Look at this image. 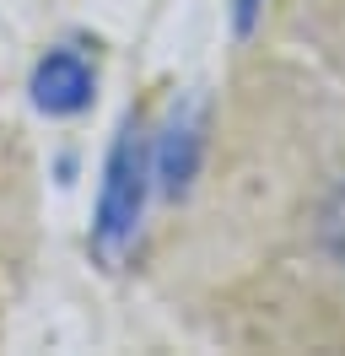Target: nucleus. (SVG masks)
Returning a JSON list of instances; mask_svg holds the SVG:
<instances>
[{
    "label": "nucleus",
    "instance_id": "obj_1",
    "mask_svg": "<svg viewBox=\"0 0 345 356\" xmlns=\"http://www.w3.org/2000/svg\"><path fill=\"white\" fill-rule=\"evenodd\" d=\"M146 173H151L146 140H141V124H129V130L119 135L113 156H108L103 200H97V248H103V254L125 248V238L135 232L141 205H146Z\"/></svg>",
    "mask_w": 345,
    "mask_h": 356
},
{
    "label": "nucleus",
    "instance_id": "obj_2",
    "mask_svg": "<svg viewBox=\"0 0 345 356\" xmlns=\"http://www.w3.org/2000/svg\"><path fill=\"white\" fill-rule=\"evenodd\" d=\"M92 87H97V76L76 49H49L38 60V70H33V103L43 113H54V119L81 113L92 103Z\"/></svg>",
    "mask_w": 345,
    "mask_h": 356
},
{
    "label": "nucleus",
    "instance_id": "obj_3",
    "mask_svg": "<svg viewBox=\"0 0 345 356\" xmlns=\"http://www.w3.org/2000/svg\"><path fill=\"white\" fill-rule=\"evenodd\" d=\"M194 162H200V113H178L172 119L168 140H162V178H168V189H184L194 173Z\"/></svg>",
    "mask_w": 345,
    "mask_h": 356
},
{
    "label": "nucleus",
    "instance_id": "obj_4",
    "mask_svg": "<svg viewBox=\"0 0 345 356\" xmlns=\"http://www.w3.org/2000/svg\"><path fill=\"white\" fill-rule=\"evenodd\" d=\"M319 243H323V254H329L335 265H345V184L323 200V211H319Z\"/></svg>",
    "mask_w": 345,
    "mask_h": 356
},
{
    "label": "nucleus",
    "instance_id": "obj_5",
    "mask_svg": "<svg viewBox=\"0 0 345 356\" xmlns=\"http://www.w3.org/2000/svg\"><path fill=\"white\" fill-rule=\"evenodd\" d=\"M232 6H237V27H254V17H259L264 0H232Z\"/></svg>",
    "mask_w": 345,
    "mask_h": 356
}]
</instances>
